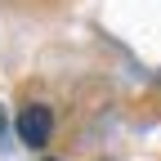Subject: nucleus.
Segmentation results:
<instances>
[{"mask_svg": "<svg viewBox=\"0 0 161 161\" xmlns=\"http://www.w3.org/2000/svg\"><path fill=\"white\" fill-rule=\"evenodd\" d=\"M0 134H5V112H0Z\"/></svg>", "mask_w": 161, "mask_h": 161, "instance_id": "nucleus-2", "label": "nucleus"}, {"mask_svg": "<svg viewBox=\"0 0 161 161\" xmlns=\"http://www.w3.org/2000/svg\"><path fill=\"white\" fill-rule=\"evenodd\" d=\"M49 130H54V116H49V108L31 103V108H23V112H18V134H23V143H31V148L49 143Z\"/></svg>", "mask_w": 161, "mask_h": 161, "instance_id": "nucleus-1", "label": "nucleus"}]
</instances>
